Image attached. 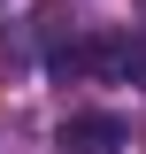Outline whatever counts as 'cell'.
Instances as JSON below:
<instances>
[{"instance_id":"obj_1","label":"cell","mask_w":146,"mask_h":154,"mask_svg":"<svg viewBox=\"0 0 146 154\" xmlns=\"http://www.w3.org/2000/svg\"><path fill=\"white\" fill-rule=\"evenodd\" d=\"M54 77H115V85H146V38L100 31V38H77V46H54Z\"/></svg>"},{"instance_id":"obj_2","label":"cell","mask_w":146,"mask_h":154,"mask_svg":"<svg viewBox=\"0 0 146 154\" xmlns=\"http://www.w3.org/2000/svg\"><path fill=\"white\" fill-rule=\"evenodd\" d=\"M123 116H69L62 123V146L69 154H123Z\"/></svg>"}]
</instances>
